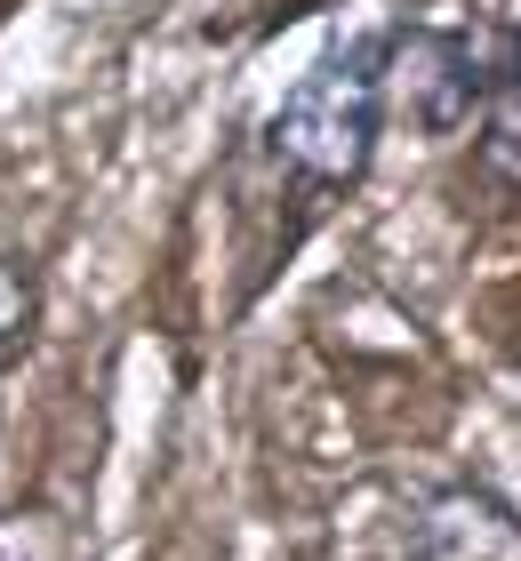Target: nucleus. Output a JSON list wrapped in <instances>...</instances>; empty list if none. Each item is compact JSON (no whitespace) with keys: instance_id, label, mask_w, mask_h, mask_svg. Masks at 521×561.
Returning <instances> with one entry per match:
<instances>
[{"instance_id":"obj_1","label":"nucleus","mask_w":521,"mask_h":561,"mask_svg":"<svg viewBox=\"0 0 521 561\" xmlns=\"http://www.w3.org/2000/svg\"><path fill=\"white\" fill-rule=\"evenodd\" d=\"M385 113H394V33L329 41L313 72L281 96V113L265 121V152L290 185H305L313 201H337L370 176Z\"/></svg>"},{"instance_id":"obj_2","label":"nucleus","mask_w":521,"mask_h":561,"mask_svg":"<svg viewBox=\"0 0 521 561\" xmlns=\"http://www.w3.org/2000/svg\"><path fill=\"white\" fill-rule=\"evenodd\" d=\"M521 96V16H457L394 33V113L426 137H457L482 105Z\"/></svg>"},{"instance_id":"obj_3","label":"nucleus","mask_w":521,"mask_h":561,"mask_svg":"<svg viewBox=\"0 0 521 561\" xmlns=\"http://www.w3.org/2000/svg\"><path fill=\"white\" fill-rule=\"evenodd\" d=\"M409 561H521V522L489 490H433L409 514Z\"/></svg>"},{"instance_id":"obj_4","label":"nucleus","mask_w":521,"mask_h":561,"mask_svg":"<svg viewBox=\"0 0 521 561\" xmlns=\"http://www.w3.org/2000/svg\"><path fill=\"white\" fill-rule=\"evenodd\" d=\"M33 345V273L0 257V377L16 369V353Z\"/></svg>"},{"instance_id":"obj_5","label":"nucleus","mask_w":521,"mask_h":561,"mask_svg":"<svg viewBox=\"0 0 521 561\" xmlns=\"http://www.w3.org/2000/svg\"><path fill=\"white\" fill-rule=\"evenodd\" d=\"M0 561H65V538L48 514H0Z\"/></svg>"}]
</instances>
